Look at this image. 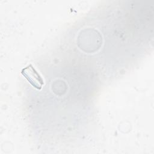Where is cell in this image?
Masks as SVG:
<instances>
[{
    "label": "cell",
    "instance_id": "cell-1",
    "mask_svg": "<svg viewBox=\"0 0 154 154\" xmlns=\"http://www.w3.org/2000/svg\"><path fill=\"white\" fill-rule=\"evenodd\" d=\"M22 73L34 87L38 89L41 88L43 84V80L31 65L23 69Z\"/></svg>",
    "mask_w": 154,
    "mask_h": 154
}]
</instances>
